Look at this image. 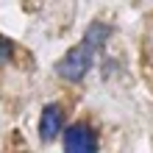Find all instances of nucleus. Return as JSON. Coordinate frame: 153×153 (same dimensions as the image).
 <instances>
[{"mask_svg": "<svg viewBox=\"0 0 153 153\" xmlns=\"http://www.w3.org/2000/svg\"><path fill=\"white\" fill-rule=\"evenodd\" d=\"M106 33L109 31H106L103 25H92V31L84 36V42L75 45L73 50H67V56L59 61V75L67 78V81H81L86 75V70L92 67V56H95V50L100 48V39Z\"/></svg>", "mask_w": 153, "mask_h": 153, "instance_id": "nucleus-1", "label": "nucleus"}, {"mask_svg": "<svg viewBox=\"0 0 153 153\" xmlns=\"http://www.w3.org/2000/svg\"><path fill=\"white\" fill-rule=\"evenodd\" d=\"M64 153H97V137L89 125H70L64 134Z\"/></svg>", "mask_w": 153, "mask_h": 153, "instance_id": "nucleus-2", "label": "nucleus"}, {"mask_svg": "<svg viewBox=\"0 0 153 153\" xmlns=\"http://www.w3.org/2000/svg\"><path fill=\"white\" fill-rule=\"evenodd\" d=\"M59 134H61V109L48 106L39 117V137H42V142H53Z\"/></svg>", "mask_w": 153, "mask_h": 153, "instance_id": "nucleus-3", "label": "nucleus"}, {"mask_svg": "<svg viewBox=\"0 0 153 153\" xmlns=\"http://www.w3.org/2000/svg\"><path fill=\"white\" fill-rule=\"evenodd\" d=\"M8 56H11V42L0 36V61H8Z\"/></svg>", "mask_w": 153, "mask_h": 153, "instance_id": "nucleus-4", "label": "nucleus"}]
</instances>
